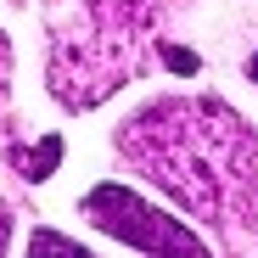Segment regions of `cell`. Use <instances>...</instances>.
<instances>
[{
    "label": "cell",
    "instance_id": "6da1fadb",
    "mask_svg": "<svg viewBox=\"0 0 258 258\" xmlns=\"http://www.w3.org/2000/svg\"><path fill=\"white\" fill-rule=\"evenodd\" d=\"M123 146L152 180H163L185 208H219V174H230V157H247V135L230 107L219 101H163L146 107L123 129Z\"/></svg>",
    "mask_w": 258,
    "mask_h": 258
},
{
    "label": "cell",
    "instance_id": "7a4b0ae2",
    "mask_svg": "<svg viewBox=\"0 0 258 258\" xmlns=\"http://www.w3.org/2000/svg\"><path fill=\"white\" fill-rule=\"evenodd\" d=\"M84 213L96 219V230L118 236L123 247H141V252H185V258L208 252L202 236H191L174 219H163L152 202H141L135 191H123V185H96L90 197H84Z\"/></svg>",
    "mask_w": 258,
    "mask_h": 258
},
{
    "label": "cell",
    "instance_id": "3957f363",
    "mask_svg": "<svg viewBox=\"0 0 258 258\" xmlns=\"http://www.w3.org/2000/svg\"><path fill=\"white\" fill-rule=\"evenodd\" d=\"M56 157H62V141H56V135H51V141H39V146H34V152H23V157H17V163H23V168H28V180H45V174H51V168H56Z\"/></svg>",
    "mask_w": 258,
    "mask_h": 258
},
{
    "label": "cell",
    "instance_id": "277c9868",
    "mask_svg": "<svg viewBox=\"0 0 258 258\" xmlns=\"http://www.w3.org/2000/svg\"><path fill=\"white\" fill-rule=\"evenodd\" d=\"M28 247H34V252H73V258H84V247H79V241H68V236H45V230H39Z\"/></svg>",
    "mask_w": 258,
    "mask_h": 258
},
{
    "label": "cell",
    "instance_id": "5b68a950",
    "mask_svg": "<svg viewBox=\"0 0 258 258\" xmlns=\"http://www.w3.org/2000/svg\"><path fill=\"white\" fill-rule=\"evenodd\" d=\"M247 73H252V79H258V56H252V62H247Z\"/></svg>",
    "mask_w": 258,
    "mask_h": 258
}]
</instances>
